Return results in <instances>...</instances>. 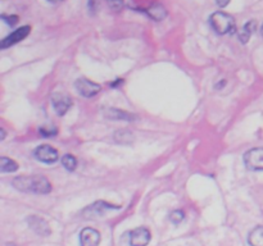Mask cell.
Wrapping results in <instances>:
<instances>
[{
  "instance_id": "obj_10",
  "label": "cell",
  "mask_w": 263,
  "mask_h": 246,
  "mask_svg": "<svg viewBox=\"0 0 263 246\" xmlns=\"http://www.w3.org/2000/svg\"><path fill=\"white\" fill-rule=\"evenodd\" d=\"M108 209H120V205H112L105 201H97L92 205H90V207H87L84 210V214L85 217L91 218L95 217V215H102Z\"/></svg>"
},
{
  "instance_id": "obj_2",
  "label": "cell",
  "mask_w": 263,
  "mask_h": 246,
  "mask_svg": "<svg viewBox=\"0 0 263 246\" xmlns=\"http://www.w3.org/2000/svg\"><path fill=\"white\" fill-rule=\"evenodd\" d=\"M210 23L213 30L220 35H226L235 30V19L225 12H216L210 17Z\"/></svg>"
},
{
  "instance_id": "obj_7",
  "label": "cell",
  "mask_w": 263,
  "mask_h": 246,
  "mask_svg": "<svg viewBox=\"0 0 263 246\" xmlns=\"http://www.w3.org/2000/svg\"><path fill=\"white\" fill-rule=\"evenodd\" d=\"M151 241V231L146 227H138L130 233L131 246H146Z\"/></svg>"
},
{
  "instance_id": "obj_16",
  "label": "cell",
  "mask_w": 263,
  "mask_h": 246,
  "mask_svg": "<svg viewBox=\"0 0 263 246\" xmlns=\"http://www.w3.org/2000/svg\"><path fill=\"white\" fill-rule=\"evenodd\" d=\"M18 169V164L12 159L7 158V156H2L0 159V171L3 173H10V172H15Z\"/></svg>"
},
{
  "instance_id": "obj_15",
  "label": "cell",
  "mask_w": 263,
  "mask_h": 246,
  "mask_svg": "<svg viewBox=\"0 0 263 246\" xmlns=\"http://www.w3.org/2000/svg\"><path fill=\"white\" fill-rule=\"evenodd\" d=\"M105 115L110 119H125V120H133L135 119V115L130 114L127 112L118 109H107L105 110Z\"/></svg>"
},
{
  "instance_id": "obj_6",
  "label": "cell",
  "mask_w": 263,
  "mask_h": 246,
  "mask_svg": "<svg viewBox=\"0 0 263 246\" xmlns=\"http://www.w3.org/2000/svg\"><path fill=\"white\" fill-rule=\"evenodd\" d=\"M74 86H76V90L79 91V94L85 97L94 96V95H97L98 92L100 91V89H102L100 85L95 84V82L86 78H79L76 81V84H74Z\"/></svg>"
},
{
  "instance_id": "obj_4",
  "label": "cell",
  "mask_w": 263,
  "mask_h": 246,
  "mask_svg": "<svg viewBox=\"0 0 263 246\" xmlns=\"http://www.w3.org/2000/svg\"><path fill=\"white\" fill-rule=\"evenodd\" d=\"M33 154H35V156L37 160L43 161V163H46V164L55 163L59 158L58 151H57L55 149L50 145L37 146V148L35 149V151H33Z\"/></svg>"
},
{
  "instance_id": "obj_5",
  "label": "cell",
  "mask_w": 263,
  "mask_h": 246,
  "mask_svg": "<svg viewBox=\"0 0 263 246\" xmlns=\"http://www.w3.org/2000/svg\"><path fill=\"white\" fill-rule=\"evenodd\" d=\"M51 104H53L54 110L58 115H64L67 110L71 108L72 100L68 95L63 94V92H54L51 95Z\"/></svg>"
},
{
  "instance_id": "obj_21",
  "label": "cell",
  "mask_w": 263,
  "mask_h": 246,
  "mask_svg": "<svg viewBox=\"0 0 263 246\" xmlns=\"http://www.w3.org/2000/svg\"><path fill=\"white\" fill-rule=\"evenodd\" d=\"M2 18L5 20V23H8V25H10V26H14L15 23L18 22L17 15H5V14H3Z\"/></svg>"
},
{
  "instance_id": "obj_9",
  "label": "cell",
  "mask_w": 263,
  "mask_h": 246,
  "mask_svg": "<svg viewBox=\"0 0 263 246\" xmlns=\"http://www.w3.org/2000/svg\"><path fill=\"white\" fill-rule=\"evenodd\" d=\"M100 242V233L95 228H84L80 233L81 246H98Z\"/></svg>"
},
{
  "instance_id": "obj_11",
  "label": "cell",
  "mask_w": 263,
  "mask_h": 246,
  "mask_svg": "<svg viewBox=\"0 0 263 246\" xmlns=\"http://www.w3.org/2000/svg\"><path fill=\"white\" fill-rule=\"evenodd\" d=\"M27 222L31 230L35 231L37 235L48 236L50 233V227H49L48 222L45 219H43V218L37 217V215H31V217H28Z\"/></svg>"
},
{
  "instance_id": "obj_3",
  "label": "cell",
  "mask_w": 263,
  "mask_h": 246,
  "mask_svg": "<svg viewBox=\"0 0 263 246\" xmlns=\"http://www.w3.org/2000/svg\"><path fill=\"white\" fill-rule=\"evenodd\" d=\"M244 163L251 171H263V148H254L244 154Z\"/></svg>"
},
{
  "instance_id": "obj_19",
  "label": "cell",
  "mask_w": 263,
  "mask_h": 246,
  "mask_svg": "<svg viewBox=\"0 0 263 246\" xmlns=\"http://www.w3.org/2000/svg\"><path fill=\"white\" fill-rule=\"evenodd\" d=\"M185 218V213L182 212V210H175V212H172L171 214H170V219H171L172 223H175V224H179L180 222H182Z\"/></svg>"
},
{
  "instance_id": "obj_17",
  "label": "cell",
  "mask_w": 263,
  "mask_h": 246,
  "mask_svg": "<svg viewBox=\"0 0 263 246\" xmlns=\"http://www.w3.org/2000/svg\"><path fill=\"white\" fill-rule=\"evenodd\" d=\"M115 140L118 144H131L134 141V136L128 130H120L115 133Z\"/></svg>"
},
{
  "instance_id": "obj_23",
  "label": "cell",
  "mask_w": 263,
  "mask_h": 246,
  "mask_svg": "<svg viewBox=\"0 0 263 246\" xmlns=\"http://www.w3.org/2000/svg\"><path fill=\"white\" fill-rule=\"evenodd\" d=\"M98 4H99V0H90L89 2V8L91 12H97L98 10Z\"/></svg>"
},
{
  "instance_id": "obj_20",
  "label": "cell",
  "mask_w": 263,
  "mask_h": 246,
  "mask_svg": "<svg viewBox=\"0 0 263 246\" xmlns=\"http://www.w3.org/2000/svg\"><path fill=\"white\" fill-rule=\"evenodd\" d=\"M107 3L110 9L116 10V12L121 10L123 7V0H107Z\"/></svg>"
},
{
  "instance_id": "obj_24",
  "label": "cell",
  "mask_w": 263,
  "mask_h": 246,
  "mask_svg": "<svg viewBox=\"0 0 263 246\" xmlns=\"http://www.w3.org/2000/svg\"><path fill=\"white\" fill-rule=\"evenodd\" d=\"M229 3H230V0H216V4L220 8H225L226 5H229Z\"/></svg>"
},
{
  "instance_id": "obj_13",
  "label": "cell",
  "mask_w": 263,
  "mask_h": 246,
  "mask_svg": "<svg viewBox=\"0 0 263 246\" xmlns=\"http://www.w3.org/2000/svg\"><path fill=\"white\" fill-rule=\"evenodd\" d=\"M256 27H257V23L254 22V20H249V22L247 23V25H244L243 28L239 31V35H238L239 40H240L243 44L248 43L252 33H253V31L256 30Z\"/></svg>"
},
{
  "instance_id": "obj_8",
  "label": "cell",
  "mask_w": 263,
  "mask_h": 246,
  "mask_svg": "<svg viewBox=\"0 0 263 246\" xmlns=\"http://www.w3.org/2000/svg\"><path fill=\"white\" fill-rule=\"evenodd\" d=\"M30 31H31L30 26H23V27L13 31L9 36H7V37L2 41V49L9 48V46H12V45H14V44L22 41L23 38L27 37V35L30 33Z\"/></svg>"
},
{
  "instance_id": "obj_27",
  "label": "cell",
  "mask_w": 263,
  "mask_h": 246,
  "mask_svg": "<svg viewBox=\"0 0 263 246\" xmlns=\"http://www.w3.org/2000/svg\"><path fill=\"white\" fill-rule=\"evenodd\" d=\"M261 32H262V35H263V25H262V27H261Z\"/></svg>"
},
{
  "instance_id": "obj_14",
  "label": "cell",
  "mask_w": 263,
  "mask_h": 246,
  "mask_svg": "<svg viewBox=\"0 0 263 246\" xmlns=\"http://www.w3.org/2000/svg\"><path fill=\"white\" fill-rule=\"evenodd\" d=\"M248 242L251 246H263V225H258L249 233Z\"/></svg>"
},
{
  "instance_id": "obj_12",
  "label": "cell",
  "mask_w": 263,
  "mask_h": 246,
  "mask_svg": "<svg viewBox=\"0 0 263 246\" xmlns=\"http://www.w3.org/2000/svg\"><path fill=\"white\" fill-rule=\"evenodd\" d=\"M145 12H146V14H148L149 17L152 18V19L158 20V22H159V20L164 19V18H166V15H167L166 8H164L162 4L151 5L149 8H146Z\"/></svg>"
},
{
  "instance_id": "obj_18",
  "label": "cell",
  "mask_w": 263,
  "mask_h": 246,
  "mask_svg": "<svg viewBox=\"0 0 263 246\" xmlns=\"http://www.w3.org/2000/svg\"><path fill=\"white\" fill-rule=\"evenodd\" d=\"M62 164H63V167L67 169V171L72 172L76 169L77 160L73 155H71V154H66V155L62 156Z\"/></svg>"
},
{
  "instance_id": "obj_26",
  "label": "cell",
  "mask_w": 263,
  "mask_h": 246,
  "mask_svg": "<svg viewBox=\"0 0 263 246\" xmlns=\"http://www.w3.org/2000/svg\"><path fill=\"white\" fill-rule=\"evenodd\" d=\"M50 3H59V2H63V0H49Z\"/></svg>"
},
{
  "instance_id": "obj_25",
  "label": "cell",
  "mask_w": 263,
  "mask_h": 246,
  "mask_svg": "<svg viewBox=\"0 0 263 246\" xmlns=\"http://www.w3.org/2000/svg\"><path fill=\"white\" fill-rule=\"evenodd\" d=\"M122 84H123L122 79H117V81L112 82V84H110V86H112V87H117L118 85H122Z\"/></svg>"
},
{
  "instance_id": "obj_1",
  "label": "cell",
  "mask_w": 263,
  "mask_h": 246,
  "mask_svg": "<svg viewBox=\"0 0 263 246\" xmlns=\"http://www.w3.org/2000/svg\"><path fill=\"white\" fill-rule=\"evenodd\" d=\"M13 186L28 194H49L51 183L43 176H20L13 179Z\"/></svg>"
},
{
  "instance_id": "obj_22",
  "label": "cell",
  "mask_w": 263,
  "mask_h": 246,
  "mask_svg": "<svg viewBox=\"0 0 263 246\" xmlns=\"http://www.w3.org/2000/svg\"><path fill=\"white\" fill-rule=\"evenodd\" d=\"M40 133L43 136H46V137H49V136H54V135H55L57 130H55V128L43 127V128H40Z\"/></svg>"
}]
</instances>
